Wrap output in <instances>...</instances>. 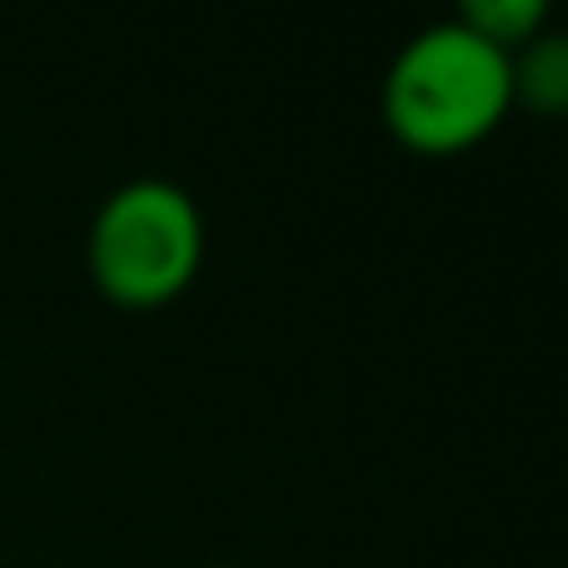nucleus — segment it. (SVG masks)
<instances>
[{"mask_svg": "<svg viewBox=\"0 0 568 568\" xmlns=\"http://www.w3.org/2000/svg\"><path fill=\"white\" fill-rule=\"evenodd\" d=\"M509 115V55L484 45L454 16L414 30L379 80L384 130L419 160L469 155Z\"/></svg>", "mask_w": 568, "mask_h": 568, "instance_id": "nucleus-1", "label": "nucleus"}, {"mask_svg": "<svg viewBox=\"0 0 568 568\" xmlns=\"http://www.w3.org/2000/svg\"><path fill=\"white\" fill-rule=\"evenodd\" d=\"M454 20L464 30H474L484 45L504 50V55L524 50L544 26H554L549 0H469V6L454 10Z\"/></svg>", "mask_w": 568, "mask_h": 568, "instance_id": "nucleus-4", "label": "nucleus"}, {"mask_svg": "<svg viewBox=\"0 0 568 568\" xmlns=\"http://www.w3.org/2000/svg\"><path fill=\"white\" fill-rule=\"evenodd\" d=\"M514 110L539 120H568V26H544L524 50L509 55Z\"/></svg>", "mask_w": 568, "mask_h": 568, "instance_id": "nucleus-3", "label": "nucleus"}, {"mask_svg": "<svg viewBox=\"0 0 568 568\" xmlns=\"http://www.w3.org/2000/svg\"><path fill=\"white\" fill-rule=\"evenodd\" d=\"M205 568H240V564H205Z\"/></svg>", "mask_w": 568, "mask_h": 568, "instance_id": "nucleus-5", "label": "nucleus"}, {"mask_svg": "<svg viewBox=\"0 0 568 568\" xmlns=\"http://www.w3.org/2000/svg\"><path fill=\"white\" fill-rule=\"evenodd\" d=\"M205 265V215L175 180H125L100 200L85 230V275L115 310H165Z\"/></svg>", "mask_w": 568, "mask_h": 568, "instance_id": "nucleus-2", "label": "nucleus"}]
</instances>
